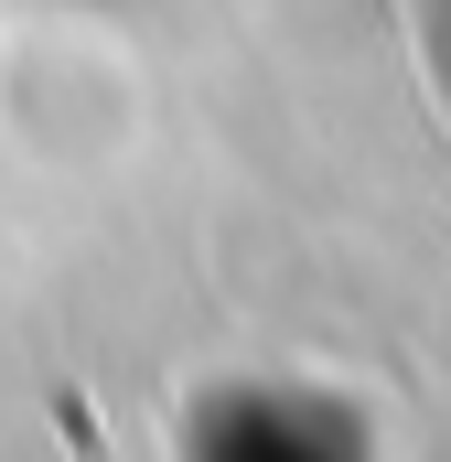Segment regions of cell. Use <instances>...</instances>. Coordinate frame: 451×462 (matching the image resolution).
<instances>
[{
  "label": "cell",
  "mask_w": 451,
  "mask_h": 462,
  "mask_svg": "<svg viewBox=\"0 0 451 462\" xmlns=\"http://www.w3.org/2000/svg\"><path fill=\"white\" fill-rule=\"evenodd\" d=\"M419 22H430V65H441V97H451V0H419Z\"/></svg>",
  "instance_id": "cell-1"
}]
</instances>
